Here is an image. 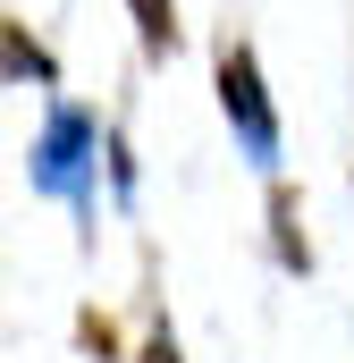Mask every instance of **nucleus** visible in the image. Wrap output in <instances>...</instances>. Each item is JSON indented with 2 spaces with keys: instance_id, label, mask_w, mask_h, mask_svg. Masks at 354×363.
I'll return each instance as SVG.
<instances>
[{
  "instance_id": "2",
  "label": "nucleus",
  "mask_w": 354,
  "mask_h": 363,
  "mask_svg": "<svg viewBox=\"0 0 354 363\" xmlns=\"http://www.w3.org/2000/svg\"><path fill=\"white\" fill-rule=\"evenodd\" d=\"M219 110H228V127H236V144H245V161H278V101H270V77H262V51L253 43H219Z\"/></svg>"
},
{
  "instance_id": "4",
  "label": "nucleus",
  "mask_w": 354,
  "mask_h": 363,
  "mask_svg": "<svg viewBox=\"0 0 354 363\" xmlns=\"http://www.w3.org/2000/svg\"><path fill=\"white\" fill-rule=\"evenodd\" d=\"M0 51H8V77H17V85H59V60L25 34V17H8V26H0Z\"/></svg>"
},
{
  "instance_id": "7",
  "label": "nucleus",
  "mask_w": 354,
  "mask_h": 363,
  "mask_svg": "<svg viewBox=\"0 0 354 363\" xmlns=\"http://www.w3.org/2000/svg\"><path fill=\"white\" fill-rule=\"evenodd\" d=\"M144 363H185V355H177V330H169V313L152 321V338H144Z\"/></svg>"
},
{
  "instance_id": "6",
  "label": "nucleus",
  "mask_w": 354,
  "mask_h": 363,
  "mask_svg": "<svg viewBox=\"0 0 354 363\" xmlns=\"http://www.w3.org/2000/svg\"><path fill=\"white\" fill-rule=\"evenodd\" d=\"M76 347H85L93 363H118V321H110V313H93V304H85V313H76Z\"/></svg>"
},
{
  "instance_id": "1",
  "label": "nucleus",
  "mask_w": 354,
  "mask_h": 363,
  "mask_svg": "<svg viewBox=\"0 0 354 363\" xmlns=\"http://www.w3.org/2000/svg\"><path fill=\"white\" fill-rule=\"evenodd\" d=\"M93 152H101V118H93L85 101H51V118L34 135V161H25L34 194L93 211Z\"/></svg>"
},
{
  "instance_id": "3",
  "label": "nucleus",
  "mask_w": 354,
  "mask_h": 363,
  "mask_svg": "<svg viewBox=\"0 0 354 363\" xmlns=\"http://www.w3.org/2000/svg\"><path fill=\"white\" fill-rule=\"evenodd\" d=\"M262 220H270V254H278V271H312V237H304V194L278 178L270 186V203H262Z\"/></svg>"
},
{
  "instance_id": "5",
  "label": "nucleus",
  "mask_w": 354,
  "mask_h": 363,
  "mask_svg": "<svg viewBox=\"0 0 354 363\" xmlns=\"http://www.w3.org/2000/svg\"><path fill=\"white\" fill-rule=\"evenodd\" d=\"M127 17H135V43L152 60H177V0H127Z\"/></svg>"
}]
</instances>
